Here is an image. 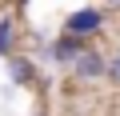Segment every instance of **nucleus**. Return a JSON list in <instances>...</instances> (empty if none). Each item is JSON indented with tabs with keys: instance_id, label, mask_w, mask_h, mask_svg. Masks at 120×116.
<instances>
[{
	"instance_id": "6",
	"label": "nucleus",
	"mask_w": 120,
	"mask_h": 116,
	"mask_svg": "<svg viewBox=\"0 0 120 116\" xmlns=\"http://www.w3.org/2000/svg\"><path fill=\"white\" fill-rule=\"evenodd\" d=\"M108 80L120 88V52H116V56H108Z\"/></svg>"
},
{
	"instance_id": "2",
	"label": "nucleus",
	"mask_w": 120,
	"mask_h": 116,
	"mask_svg": "<svg viewBox=\"0 0 120 116\" xmlns=\"http://www.w3.org/2000/svg\"><path fill=\"white\" fill-rule=\"evenodd\" d=\"M104 12H108V8H92V4H88V8H76V12L64 20V32H76V36L88 40V36H96V32L104 28Z\"/></svg>"
},
{
	"instance_id": "3",
	"label": "nucleus",
	"mask_w": 120,
	"mask_h": 116,
	"mask_svg": "<svg viewBox=\"0 0 120 116\" xmlns=\"http://www.w3.org/2000/svg\"><path fill=\"white\" fill-rule=\"evenodd\" d=\"M80 48H84V36H76V32H64L60 40H52V44H44V56H48L52 64H72Z\"/></svg>"
},
{
	"instance_id": "4",
	"label": "nucleus",
	"mask_w": 120,
	"mask_h": 116,
	"mask_svg": "<svg viewBox=\"0 0 120 116\" xmlns=\"http://www.w3.org/2000/svg\"><path fill=\"white\" fill-rule=\"evenodd\" d=\"M4 60H8V80H12L16 88H28V84H36V80H40V72H36V60H32V56L12 52V56H4Z\"/></svg>"
},
{
	"instance_id": "5",
	"label": "nucleus",
	"mask_w": 120,
	"mask_h": 116,
	"mask_svg": "<svg viewBox=\"0 0 120 116\" xmlns=\"http://www.w3.org/2000/svg\"><path fill=\"white\" fill-rule=\"evenodd\" d=\"M12 44H16V20L0 16V56H12Z\"/></svg>"
},
{
	"instance_id": "9",
	"label": "nucleus",
	"mask_w": 120,
	"mask_h": 116,
	"mask_svg": "<svg viewBox=\"0 0 120 116\" xmlns=\"http://www.w3.org/2000/svg\"><path fill=\"white\" fill-rule=\"evenodd\" d=\"M32 116H44V112H32Z\"/></svg>"
},
{
	"instance_id": "8",
	"label": "nucleus",
	"mask_w": 120,
	"mask_h": 116,
	"mask_svg": "<svg viewBox=\"0 0 120 116\" xmlns=\"http://www.w3.org/2000/svg\"><path fill=\"white\" fill-rule=\"evenodd\" d=\"M24 4H28V0H16V8H24Z\"/></svg>"
},
{
	"instance_id": "7",
	"label": "nucleus",
	"mask_w": 120,
	"mask_h": 116,
	"mask_svg": "<svg viewBox=\"0 0 120 116\" xmlns=\"http://www.w3.org/2000/svg\"><path fill=\"white\" fill-rule=\"evenodd\" d=\"M100 4H104V8H120V0H100Z\"/></svg>"
},
{
	"instance_id": "1",
	"label": "nucleus",
	"mask_w": 120,
	"mask_h": 116,
	"mask_svg": "<svg viewBox=\"0 0 120 116\" xmlns=\"http://www.w3.org/2000/svg\"><path fill=\"white\" fill-rule=\"evenodd\" d=\"M68 72H72L80 84H96V80L108 76V56H104L100 48H88V44H84V48L76 52V60L68 64Z\"/></svg>"
}]
</instances>
